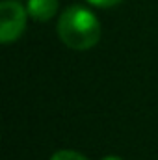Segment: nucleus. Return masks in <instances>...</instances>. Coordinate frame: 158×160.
Listing matches in <instances>:
<instances>
[{"label": "nucleus", "mask_w": 158, "mask_h": 160, "mask_svg": "<svg viewBox=\"0 0 158 160\" xmlns=\"http://www.w3.org/2000/svg\"><path fill=\"white\" fill-rule=\"evenodd\" d=\"M102 160H123V158H119V157H116V155H110V157H104Z\"/></svg>", "instance_id": "6"}, {"label": "nucleus", "mask_w": 158, "mask_h": 160, "mask_svg": "<svg viewBox=\"0 0 158 160\" xmlns=\"http://www.w3.org/2000/svg\"><path fill=\"white\" fill-rule=\"evenodd\" d=\"M56 32L65 47L73 50H87L101 39V22L91 9L75 4L60 15Z\"/></svg>", "instance_id": "1"}, {"label": "nucleus", "mask_w": 158, "mask_h": 160, "mask_svg": "<svg viewBox=\"0 0 158 160\" xmlns=\"http://www.w3.org/2000/svg\"><path fill=\"white\" fill-rule=\"evenodd\" d=\"M50 160H89L86 158L82 153H77V151H71V149H62V151H56Z\"/></svg>", "instance_id": "4"}, {"label": "nucleus", "mask_w": 158, "mask_h": 160, "mask_svg": "<svg viewBox=\"0 0 158 160\" xmlns=\"http://www.w3.org/2000/svg\"><path fill=\"white\" fill-rule=\"evenodd\" d=\"M91 6H97V8H114L117 6L121 0H87Z\"/></svg>", "instance_id": "5"}, {"label": "nucleus", "mask_w": 158, "mask_h": 160, "mask_svg": "<svg viewBox=\"0 0 158 160\" xmlns=\"http://www.w3.org/2000/svg\"><path fill=\"white\" fill-rule=\"evenodd\" d=\"M28 9L17 0H2L0 4V43L17 41L26 28Z\"/></svg>", "instance_id": "2"}, {"label": "nucleus", "mask_w": 158, "mask_h": 160, "mask_svg": "<svg viewBox=\"0 0 158 160\" xmlns=\"http://www.w3.org/2000/svg\"><path fill=\"white\" fill-rule=\"evenodd\" d=\"M26 9L34 21L47 22L58 13V0H28Z\"/></svg>", "instance_id": "3"}]
</instances>
